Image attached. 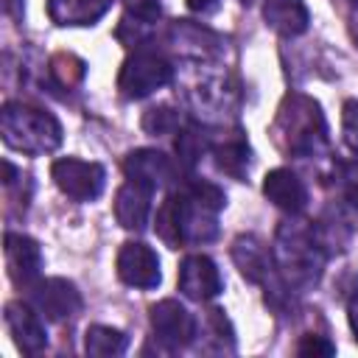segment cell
I'll use <instances>...</instances> for the list:
<instances>
[{"mask_svg":"<svg viewBox=\"0 0 358 358\" xmlns=\"http://www.w3.org/2000/svg\"><path fill=\"white\" fill-rule=\"evenodd\" d=\"M31 305L50 322H64L81 310V294L78 288L64 277H48L36 280L31 285Z\"/></svg>","mask_w":358,"mask_h":358,"instance_id":"cell-7","label":"cell"},{"mask_svg":"<svg viewBox=\"0 0 358 358\" xmlns=\"http://www.w3.org/2000/svg\"><path fill=\"white\" fill-rule=\"evenodd\" d=\"M151 327L168 350H179V347L190 344L196 336L193 316L176 299H159L157 305H151Z\"/></svg>","mask_w":358,"mask_h":358,"instance_id":"cell-9","label":"cell"},{"mask_svg":"<svg viewBox=\"0 0 358 358\" xmlns=\"http://www.w3.org/2000/svg\"><path fill=\"white\" fill-rule=\"evenodd\" d=\"M3 252H6V268L14 285H34L42 274V249L34 238L22 235V232H6L3 241Z\"/></svg>","mask_w":358,"mask_h":358,"instance_id":"cell-10","label":"cell"},{"mask_svg":"<svg viewBox=\"0 0 358 358\" xmlns=\"http://www.w3.org/2000/svg\"><path fill=\"white\" fill-rule=\"evenodd\" d=\"M341 131H344V143L358 154V101H347L344 112H341Z\"/></svg>","mask_w":358,"mask_h":358,"instance_id":"cell-24","label":"cell"},{"mask_svg":"<svg viewBox=\"0 0 358 358\" xmlns=\"http://www.w3.org/2000/svg\"><path fill=\"white\" fill-rule=\"evenodd\" d=\"M296 355H302V358H330V355H336V347L324 336H302L299 344H296Z\"/></svg>","mask_w":358,"mask_h":358,"instance_id":"cell-23","label":"cell"},{"mask_svg":"<svg viewBox=\"0 0 358 358\" xmlns=\"http://www.w3.org/2000/svg\"><path fill=\"white\" fill-rule=\"evenodd\" d=\"M123 171H126V179H131L137 185H145L151 190L165 187L173 179V162L162 151H157V148H137V151H131L123 159Z\"/></svg>","mask_w":358,"mask_h":358,"instance_id":"cell-13","label":"cell"},{"mask_svg":"<svg viewBox=\"0 0 358 358\" xmlns=\"http://www.w3.org/2000/svg\"><path fill=\"white\" fill-rule=\"evenodd\" d=\"M232 260L243 280L249 282H266L271 274V255L255 235H241L232 243Z\"/></svg>","mask_w":358,"mask_h":358,"instance_id":"cell-16","label":"cell"},{"mask_svg":"<svg viewBox=\"0 0 358 358\" xmlns=\"http://www.w3.org/2000/svg\"><path fill=\"white\" fill-rule=\"evenodd\" d=\"M341 190H344L347 201L358 207V162L341 165Z\"/></svg>","mask_w":358,"mask_h":358,"instance_id":"cell-26","label":"cell"},{"mask_svg":"<svg viewBox=\"0 0 358 358\" xmlns=\"http://www.w3.org/2000/svg\"><path fill=\"white\" fill-rule=\"evenodd\" d=\"M176 151L187 165H193L204 151V137L196 129H182V134L176 137Z\"/></svg>","mask_w":358,"mask_h":358,"instance_id":"cell-22","label":"cell"},{"mask_svg":"<svg viewBox=\"0 0 358 358\" xmlns=\"http://www.w3.org/2000/svg\"><path fill=\"white\" fill-rule=\"evenodd\" d=\"M171 78H173V67L159 53L137 50V53H131L123 62L120 76H117V90L126 98H134L137 101V98L151 95L154 90H162Z\"/></svg>","mask_w":358,"mask_h":358,"instance_id":"cell-5","label":"cell"},{"mask_svg":"<svg viewBox=\"0 0 358 358\" xmlns=\"http://www.w3.org/2000/svg\"><path fill=\"white\" fill-rule=\"evenodd\" d=\"M39 316L42 313L34 305H25V302H8L6 305V324L14 336V344L28 355H36L48 347V330H45Z\"/></svg>","mask_w":358,"mask_h":358,"instance_id":"cell-12","label":"cell"},{"mask_svg":"<svg viewBox=\"0 0 358 358\" xmlns=\"http://www.w3.org/2000/svg\"><path fill=\"white\" fill-rule=\"evenodd\" d=\"M263 193H266V199H268L274 207H280L282 213H291V215L302 213L305 204H308L305 182H302L294 171H288V168H274V171H268L266 179H263Z\"/></svg>","mask_w":358,"mask_h":358,"instance_id":"cell-14","label":"cell"},{"mask_svg":"<svg viewBox=\"0 0 358 358\" xmlns=\"http://www.w3.org/2000/svg\"><path fill=\"white\" fill-rule=\"evenodd\" d=\"M213 207L199 201L193 193L179 190L165 199V204L157 213V232L165 243L179 246V243H207L218 235Z\"/></svg>","mask_w":358,"mask_h":358,"instance_id":"cell-1","label":"cell"},{"mask_svg":"<svg viewBox=\"0 0 358 358\" xmlns=\"http://www.w3.org/2000/svg\"><path fill=\"white\" fill-rule=\"evenodd\" d=\"M224 288L218 266L207 255H187L179 263V291L193 302H207Z\"/></svg>","mask_w":358,"mask_h":358,"instance_id":"cell-11","label":"cell"},{"mask_svg":"<svg viewBox=\"0 0 358 358\" xmlns=\"http://www.w3.org/2000/svg\"><path fill=\"white\" fill-rule=\"evenodd\" d=\"M53 173V182L56 187L76 199V201H92L103 193V185H106V171L103 165L98 162H87V159H78V157H62L53 162L50 168Z\"/></svg>","mask_w":358,"mask_h":358,"instance_id":"cell-6","label":"cell"},{"mask_svg":"<svg viewBox=\"0 0 358 358\" xmlns=\"http://www.w3.org/2000/svg\"><path fill=\"white\" fill-rule=\"evenodd\" d=\"M347 319H350V327H352V333H355V341H358V291L350 296V302H347Z\"/></svg>","mask_w":358,"mask_h":358,"instance_id":"cell-27","label":"cell"},{"mask_svg":"<svg viewBox=\"0 0 358 358\" xmlns=\"http://www.w3.org/2000/svg\"><path fill=\"white\" fill-rule=\"evenodd\" d=\"M126 3V11L134 17V20H143V22H154L159 17V0H123Z\"/></svg>","mask_w":358,"mask_h":358,"instance_id":"cell-25","label":"cell"},{"mask_svg":"<svg viewBox=\"0 0 358 358\" xmlns=\"http://www.w3.org/2000/svg\"><path fill=\"white\" fill-rule=\"evenodd\" d=\"M215 162H218L221 171H227V173H232V176H241L243 168L249 165V148H246V143L235 140V143L218 145V148H215Z\"/></svg>","mask_w":358,"mask_h":358,"instance_id":"cell-20","label":"cell"},{"mask_svg":"<svg viewBox=\"0 0 358 358\" xmlns=\"http://www.w3.org/2000/svg\"><path fill=\"white\" fill-rule=\"evenodd\" d=\"M117 277L131 288H157L162 280L159 257L143 241H129L117 252Z\"/></svg>","mask_w":358,"mask_h":358,"instance_id":"cell-8","label":"cell"},{"mask_svg":"<svg viewBox=\"0 0 358 358\" xmlns=\"http://www.w3.org/2000/svg\"><path fill=\"white\" fill-rule=\"evenodd\" d=\"M185 3H187L190 11H201V14L210 11V8H215V0H185Z\"/></svg>","mask_w":358,"mask_h":358,"instance_id":"cell-28","label":"cell"},{"mask_svg":"<svg viewBox=\"0 0 358 358\" xmlns=\"http://www.w3.org/2000/svg\"><path fill=\"white\" fill-rule=\"evenodd\" d=\"M263 20L268 22V28H274L282 36H299L308 31L310 14L305 0H266Z\"/></svg>","mask_w":358,"mask_h":358,"instance_id":"cell-17","label":"cell"},{"mask_svg":"<svg viewBox=\"0 0 358 358\" xmlns=\"http://www.w3.org/2000/svg\"><path fill=\"white\" fill-rule=\"evenodd\" d=\"M0 134L3 143L22 154H48L62 143V123L36 106L6 103L0 112Z\"/></svg>","mask_w":358,"mask_h":358,"instance_id":"cell-2","label":"cell"},{"mask_svg":"<svg viewBox=\"0 0 358 358\" xmlns=\"http://www.w3.org/2000/svg\"><path fill=\"white\" fill-rule=\"evenodd\" d=\"M143 129L154 137H168L179 131V115L171 106H154L143 115Z\"/></svg>","mask_w":358,"mask_h":358,"instance_id":"cell-21","label":"cell"},{"mask_svg":"<svg viewBox=\"0 0 358 358\" xmlns=\"http://www.w3.org/2000/svg\"><path fill=\"white\" fill-rule=\"evenodd\" d=\"M6 11H8L14 20H20V17H22V0H6Z\"/></svg>","mask_w":358,"mask_h":358,"instance_id":"cell-29","label":"cell"},{"mask_svg":"<svg viewBox=\"0 0 358 358\" xmlns=\"http://www.w3.org/2000/svg\"><path fill=\"white\" fill-rule=\"evenodd\" d=\"M277 263L294 282H316L322 274V252L308 229L285 224L277 235Z\"/></svg>","mask_w":358,"mask_h":358,"instance_id":"cell-4","label":"cell"},{"mask_svg":"<svg viewBox=\"0 0 358 358\" xmlns=\"http://www.w3.org/2000/svg\"><path fill=\"white\" fill-rule=\"evenodd\" d=\"M129 347V336L117 327L109 324H90L87 336H84V350L87 355L95 358H112V355H123Z\"/></svg>","mask_w":358,"mask_h":358,"instance_id":"cell-19","label":"cell"},{"mask_svg":"<svg viewBox=\"0 0 358 358\" xmlns=\"http://www.w3.org/2000/svg\"><path fill=\"white\" fill-rule=\"evenodd\" d=\"M109 6L112 0H48V14L56 25H92Z\"/></svg>","mask_w":358,"mask_h":358,"instance_id":"cell-18","label":"cell"},{"mask_svg":"<svg viewBox=\"0 0 358 358\" xmlns=\"http://www.w3.org/2000/svg\"><path fill=\"white\" fill-rule=\"evenodd\" d=\"M280 131L288 137V148L294 154L310 157L319 151V145H324V117H322V106L305 95H291L285 98V103L280 106V117H277Z\"/></svg>","mask_w":358,"mask_h":358,"instance_id":"cell-3","label":"cell"},{"mask_svg":"<svg viewBox=\"0 0 358 358\" xmlns=\"http://www.w3.org/2000/svg\"><path fill=\"white\" fill-rule=\"evenodd\" d=\"M151 187L137 185V182H126L117 196H115V218L123 229L131 232H143L148 227V215H151Z\"/></svg>","mask_w":358,"mask_h":358,"instance_id":"cell-15","label":"cell"}]
</instances>
